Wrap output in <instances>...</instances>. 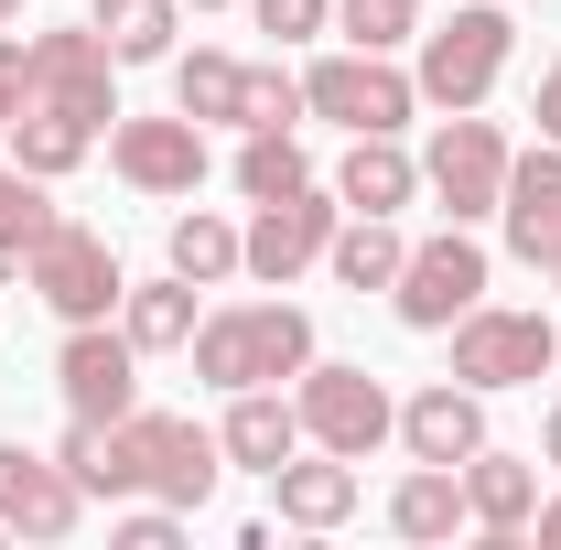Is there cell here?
Masks as SVG:
<instances>
[{
    "label": "cell",
    "mask_w": 561,
    "mask_h": 550,
    "mask_svg": "<svg viewBox=\"0 0 561 550\" xmlns=\"http://www.w3.org/2000/svg\"><path fill=\"white\" fill-rule=\"evenodd\" d=\"M55 465H66L87 496H162V507H206L227 443H216L195 411H130V421H66Z\"/></svg>",
    "instance_id": "1"
},
{
    "label": "cell",
    "mask_w": 561,
    "mask_h": 550,
    "mask_svg": "<svg viewBox=\"0 0 561 550\" xmlns=\"http://www.w3.org/2000/svg\"><path fill=\"white\" fill-rule=\"evenodd\" d=\"M195 378L206 389H271V378H302L313 367V313L302 302H227L195 324Z\"/></svg>",
    "instance_id": "2"
},
{
    "label": "cell",
    "mask_w": 561,
    "mask_h": 550,
    "mask_svg": "<svg viewBox=\"0 0 561 550\" xmlns=\"http://www.w3.org/2000/svg\"><path fill=\"white\" fill-rule=\"evenodd\" d=\"M11 271H22L33 302H55L66 324H108V313H119V291H130V280H119V249H108L98 227H76V216H55Z\"/></svg>",
    "instance_id": "3"
},
{
    "label": "cell",
    "mask_w": 561,
    "mask_h": 550,
    "mask_svg": "<svg viewBox=\"0 0 561 550\" xmlns=\"http://www.w3.org/2000/svg\"><path fill=\"white\" fill-rule=\"evenodd\" d=\"M507 55H518V33H507V11L496 0H476V11H454L443 33H421V98L432 108H486L496 76H507Z\"/></svg>",
    "instance_id": "4"
},
{
    "label": "cell",
    "mask_w": 561,
    "mask_h": 550,
    "mask_svg": "<svg viewBox=\"0 0 561 550\" xmlns=\"http://www.w3.org/2000/svg\"><path fill=\"white\" fill-rule=\"evenodd\" d=\"M389 302H400V324L411 335H454L476 302H486V249H476V227H443V238H421L400 280H389Z\"/></svg>",
    "instance_id": "5"
},
{
    "label": "cell",
    "mask_w": 561,
    "mask_h": 550,
    "mask_svg": "<svg viewBox=\"0 0 561 550\" xmlns=\"http://www.w3.org/2000/svg\"><path fill=\"white\" fill-rule=\"evenodd\" d=\"M291 411H302V443L313 454H346V465H367L389 432H400V411H389V389L367 378V367H302V389H291Z\"/></svg>",
    "instance_id": "6"
},
{
    "label": "cell",
    "mask_w": 561,
    "mask_h": 550,
    "mask_svg": "<svg viewBox=\"0 0 561 550\" xmlns=\"http://www.w3.org/2000/svg\"><path fill=\"white\" fill-rule=\"evenodd\" d=\"M507 130H496L486 108H443V130H432V162H421V184L454 206V227H476V216H496V195H507Z\"/></svg>",
    "instance_id": "7"
},
{
    "label": "cell",
    "mask_w": 561,
    "mask_h": 550,
    "mask_svg": "<svg viewBox=\"0 0 561 550\" xmlns=\"http://www.w3.org/2000/svg\"><path fill=\"white\" fill-rule=\"evenodd\" d=\"M335 227H346V195H313V184L302 195H271V206L238 227V271H260L271 291H291V280L335 249Z\"/></svg>",
    "instance_id": "8"
},
{
    "label": "cell",
    "mask_w": 561,
    "mask_h": 550,
    "mask_svg": "<svg viewBox=\"0 0 561 550\" xmlns=\"http://www.w3.org/2000/svg\"><path fill=\"white\" fill-rule=\"evenodd\" d=\"M540 367H561L551 313H507V302H476V313L454 324V378H465V389H529Z\"/></svg>",
    "instance_id": "9"
},
{
    "label": "cell",
    "mask_w": 561,
    "mask_h": 550,
    "mask_svg": "<svg viewBox=\"0 0 561 550\" xmlns=\"http://www.w3.org/2000/svg\"><path fill=\"white\" fill-rule=\"evenodd\" d=\"M302 108H313V119H335V130H400V119H411L421 108V87L400 66H389V55H324V66L302 76Z\"/></svg>",
    "instance_id": "10"
},
{
    "label": "cell",
    "mask_w": 561,
    "mask_h": 550,
    "mask_svg": "<svg viewBox=\"0 0 561 550\" xmlns=\"http://www.w3.org/2000/svg\"><path fill=\"white\" fill-rule=\"evenodd\" d=\"M55 389H66L76 421H130L140 411V345L108 335V324H66V345H55Z\"/></svg>",
    "instance_id": "11"
},
{
    "label": "cell",
    "mask_w": 561,
    "mask_h": 550,
    "mask_svg": "<svg viewBox=\"0 0 561 550\" xmlns=\"http://www.w3.org/2000/svg\"><path fill=\"white\" fill-rule=\"evenodd\" d=\"M22 76H33V98H44V108H76L87 130H108V119H119V98H108V44H98L87 22L33 33V44H22Z\"/></svg>",
    "instance_id": "12"
},
{
    "label": "cell",
    "mask_w": 561,
    "mask_h": 550,
    "mask_svg": "<svg viewBox=\"0 0 561 550\" xmlns=\"http://www.w3.org/2000/svg\"><path fill=\"white\" fill-rule=\"evenodd\" d=\"M108 162H119V184L130 195H195L206 184V119H119L108 130Z\"/></svg>",
    "instance_id": "13"
},
{
    "label": "cell",
    "mask_w": 561,
    "mask_h": 550,
    "mask_svg": "<svg viewBox=\"0 0 561 550\" xmlns=\"http://www.w3.org/2000/svg\"><path fill=\"white\" fill-rule=\"evenodd\" d=\"M76 518H87V485L33 443H0V529L11 540H66Z\"/></svg>",
    "instance_id": "14"
},
{
    "label": "cell",
    "mask_w": 561,
    "mask_h": 550,
    "mask_svg": "<svg viewBox=\"0 0 561 550\" xmlns=\"http://www.w3.org/2000/svg\"><path fill=\"white\" fill-rule=\"evenodd\" d=\"M496 227H507V249H518L529 271H551V260H561V140H540V151H518V162H507Z\"/></svg>",
    "instance_id": "15"
},
{
    "label": "cell",
    "mask_w": 561,
    "mask_h": 550,
    "mask_svg": "<svg viewBox=\"0 0 561 550\" xmlns=\"http://www.w3.org/2000/svg\"><path fill=\"white\" fill-rule=\"evenodd\" d=\"M400 443H411V465H465V454H486V389L432 378L411 411H400Z\"/></svg>",
    "instance_id": "16"
},
{
    "label": "cell",
    "mask_w": 561,
    "mask_h": 550,
    "mask_svg": "<svg viewBox=\"0 0 561 550\" xmlns=\"http://www.w3.org/2000/svg\"><path fill=\"white\" fill-rule=\"evenodd\" d=\"M216 443H227V465H249V475H280V465L302 454V411H291L280 389H227V421H216Z\"/></svg>",
    "instance_id": "17"
},
{
    "label": "cell",
    "mask_w": 561,
    "mask_h": 550,
    "mask_svg": "<svg viewBox=\"0 0 561 550\" xmlns=\"http://www.w3.org/2000/svg\"><path fill=\"white\" fill-rule=\"evenodd\" d=\"M465 518H476L496 550L529 540V518H540V475H529L518 454H465Z\"/></svg>",
    "instance_id": "18"
},
{
    "label": "cell",
    "mask_w": 561,
    "mask_h": 550,
    "mask_svg": "<svg viewBox=\"0 0 561 550\" xmlns=\"http://www.w3.org/2000/svg\"><path fill=\"white\" fill-rule=\"evenodd\" d=\"M335 195H346V216H400L421 195V162L400 151V130H356V151L335 162Z\"/></svg>",
    "instance_id": "19"
},
{
    "label": "cell",
    "mask_w": 561,
    "mask_h": 550,
    "mask_svg": "<svg viewBox=\"0 0 561 550\" xmlns=\"http://www.w3.org/2000/svg\"><path fill=\"white\" fill-rule=\"evenodd\" d=\"M195 324H206V313H195V280H184V271L130 280V291H119V335H130L140 356H173V345H195Z\"/></svg>",
    "instance_id": "20"
},
{
    "label": "cell",
    "mask_w": 561,
    "mask_h": 550,
    "mask_svg": "<svg viewBox=\"0 0 561 550\" xmlns=\"http://www.w3.org/2000/svg\"><path fill=\"white\" fill-rule=\"evenodd\" d=\"M271 496H280L291 529H346V518H356V465H346V454H324V465L291 454V465L271 475Z\"/></svg>",
    "instance_id": "21"
},
{
    "label": "cell",
    "mask_w": 561,
    "mask_h": 550,
    "mask_svg": "<svg viewBox=\"0 0 561 550\" xmlns=\"http://www.w3.org/2000/svg\"><path fill=\"white\" fill-rule=\"evenodd\" d=\"M389 529L400 540H454L465 529V465H411L389 496Z\"/></svg>",
    "instance_id": "22"
},
{
    "label": "cell",
    "mask_w": 561,
    "mask_h": 550,
    "mask_svg": "<svg viewBox=\"0 0 561 550\" xmlns=\"http://www.w3.org/2000/svg\"><path fill=\"white\" fill-rule=\"evenodd\" d=\"M173 11H184V0H98L87 33L108 44V66H162V55H173Z\"/></svg>",
    "instance_id": "23"
},
{
    "label": "cell",
    "mask_w": 561,
    "mask_h": 550,
    "mask_svg": "<svg viewBox=\"0 0 561 550\" xmlns=\"http://www.w3.org/2000/svg\"><path fill=\"white\" fill-rule=\"evenodd\" d=\"M87 140H98V130H87L76 108H44V98H22V119H11V162L55 184V173H76V162H87Z\"/></svg>",
    "instance_id": "24"
},
{
    "label": "cell",
    "mask_w": 561,
    "mask_h": 550,
    "mask_svg": "<svg viewBox=\"0 0 561 550\" xmlns=\"http://www.w3.org/2000/svg\"><path fill=\"white\" fill-rule=\"evenodd\" d=\"M400 260H411V249H400V227H389V216H346V227H335V249H324V271L346 280V291H389Z\"/></svg>",
    "instance_id": "25"
},
{
    "label": "cell",
    "mask_w": 561,
    "mask_h": 550,
    "mask_svg": "<svg viewBox=\"0 0 561 550\" xmlns=\"http://www.w3.org/2000/svg\"><path fill=\"white\" fill-rule=\"evenodd\" d=\"M302 184H313L302 140H291V130H249V151H238V195L271 206V195H302Z\"/></svg>",
    "instance_id": "26"
},
{
    "label": "cell",
    "mask_w": 561,
    "mask_h": 550,
    "mask_svg": "<svg viewBox=\"0 0 561 550\" xmlns=\"http://www.w3.org/2000/svg\"><path fill=\"white\" fill-rule=\"evenodd\" d=\"M238 55H216V44H195V55H184V66H173V108H184V119H238Z\"/></svg>",
    "instance_id": "27"
},
{
    "label": "cell",
    "mask_w": 561,
    "mask_h": 550,
    "mask_svg": "<svg viewBox=\"0 0 561 550\" xmlns=\"http://www.w3.org/2000/svg\"><path fill=\"white\" fill-rule=\"evenodd\" d=\"M173 271L195 280V291H216V280L238 271V227H227V216H206V206L173 216Z\"/></svg>",
    "instance_id": "28"
},
{
    "label": "cell",
    "mask_w": 561,
    "mask_h": 550,
    "mask_svg": "<svg viewBox=\"0 0 561 550\" xmlns=\"http://www.w3.org/2000/svg\"><path fill=\"white\" fill-rule=\"evenodd\" d=\"M44 227H55V206H44V173L0 162V260H22V249H33Z\"/></svg>",
    "instance_id": "29"
},
{
    "label": "cell",
    "mask_w": 561,
    "mask_h": 550,
    "mask_svg": "<svg viewBox=\"0 0 561 550\" xmlns=\"http://www.w3.org/2000/svg\"><path fill=\"white\" fill-rule=\"evenodd\" d=\"M291 119H302V76H280V66L238 76V130H291Z\"/></svg>",
    "instance_id": "30"
},
{
    "label": "cell",
    "mask_w": 561,
    "mask_h": 550,
    "mask_svg": "<svg viewBox=\"0 0 561 550\" xmlns=\"http://www.w3.org/2000/svg\"><path fill=\"white\" fill-rule=\"evenodd\" d=\"M411 11L421 0H335V33L356 55H389V44H411Z\"/></svg>",
    "instance_id": "31"
},
{
    "label": "cell",
    "mask_w": 561,
    "mask_h": 550,
    "mask_svg": "<svg viewBox=\"0 0 561 550\" xmlns=\"http://www.w3.org/2000/svg\"><path fill=\"white\" fill-rule=\"evenodd\" d=\"M249 11H260V33H271V44H313V33L335 22V0H249Z\"/></svg>",
    "instance_id": "32"
},
{
    "label": "cell",
    "mask_w": 561,
    "mask_h": 550,
    "mask_svg": "<svg viewBox=\"0 0 561 550\" xmlns=\"http://www.w3.org/2000/svg\"><path fill=\"white\" fill-rule=\"evenodd\" d=\"M119 540H130V550H173V540H184V507H130Z\"/></svg>",
    "instance_id": "33"
},
{
    "label": "cell",
    "mask_w": 561,
    "mask_h": 550,
    "mask_svg": "<svg viewBox=\"0 0 561 550\" xmlns=\"http://www.w3.org/2000/svg\"><path fill=\"white\" fill-rule=\"evenodd\" d=\"M22 98H33V76H22V44H0V140L22 119Z\"/></svg>",
    "instance_id": "34"
},
{
    "label": "cell",
    "mask_w": 561,
    "mask_h": 550,
    "mask_svg": "<svg viewBox=\"0 0 561 550\" xmlns=\"http://www.w3.org/2000/svg\"><path fill=\"white\" fill-rule=\"evenodd\" d=\"M529 119H540V140H561V55H551V76H540V108H529Z\"/></svg>",
    "instance_id": "35"
},
{
    "label": "cell",
    "mask_w": 561,
    "mask_h": 550,
    "mask_svg": "<svg viewBox=\"0 0 561 550\" xmlns=\"http://www.w3.org/2000/svg\"><path fill=\"white\" fill-rule=\"evenodd\" d=\"M529 529H540V550H561V496L540 507V518H529Z\"/></svg>",
    "instance_id": "36"
},
{
    "label": "cell",
    "mask_w": 561,
    "mask_h": 550,
    "mask_svg": "<svg viewBox=\"0 0 561 550\" xmlns=\"http://www.w3.org/2000/svg\"><path fill=\"white\" fill-rule=\"evenodd\" d=\"M540 454H551V465H561V411H551V421H540Z\"/></svg>",
    "instance_id": "37"
},
{
    "label": "cell",
    "mask_w": 561,
    "mask_h": 550,
    "mask_svg": "<svg viewBox=\"0 0 561 550\" xmlns=\"http://www.w3.org/2000/svg\"><path fill=\"white\" fill-rule=\"evenodd\" d=\"M0 22H22V0H0Z\"/></svg>",
    "instance_id": "38"
},
{
    "label": "cell",
    "mask_w": 561,
    "mask_h": 550,
    "mask_svg": "<svg viewBox=\"0 0 561 550\" xmlns=\"http://www.w3.org/2000/svg\"><path fill=\"white\" fill-rule=\"evenodd\" d=\"M184 11H227V0H184Z\"/></svg>",
    "instance_id": "39"
},
{
    "label": "cell",
    "mask_w": 561,
    "mask_h": 550,
    "mask_svg": "<svg viewBox=\"0 0 561 550\" xmlns=\"http://www.w3.org/2000/svg\"><path fill=\"white\" fill-rule=\"evenodd\" d=\"M551 280H561V260H551Z\"/></svg>",
    "instance_id": "40"
}]
</instances>
